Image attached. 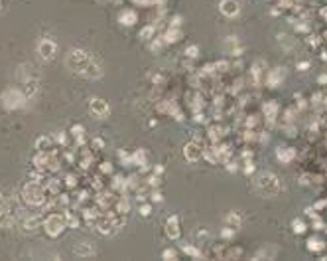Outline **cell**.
Instances as JSON below:
<instances>
[{
	"instance_id": "cell-1",
	"label": "cell",
	"mask_w": 327,
	"mask_h": 261,
	"mask_svg": "<svg viewBox=\"0 0 327 261\" xmlns=\"http://www.w3.org/2000/svg\"><path fill=\"white\" fill-rule=\"evenodd\" d=\"M20 198H22V202H24L26 206H42V204L46 202V198H48V192H46L44 184L28 180V182L22 186Z\"/></svg>"
},
{
	"instance_id": "cell-2",
	"label": "cell",
	"mask_w": 327,
	"mask_h": 261,
	"mask_svg": "<svg viewBox=\"0 0 327 261\" xmlns=\"http://www.w3.org/2000/svg\"><path fill=\"white\" fill-rule=\"evenodd\" d=\"M91 60H93V55L89 52H85V50H71V52L67 53L65 64H67V67H69L71 71H75L79 76H85Z\"/></svg>"
},
{
	"instance_id": "cell-3",
	"label": "cell",
	"mask_w": 327,
	"mask_h": 261,
	"mask_svg": "<svg viewBox=\"0 0 327 261\" xmlns=\"http://www.w3.org/2000/svg\"><path fill=\"white\" fill-rule=\"evenodd\" d=\"M42 228H44V232L46 235H50V237H59L63 234V230L67 228L65 226V218H63V214H57V212H50L44 220H42Z\"/></svg>"
},
{
	"instance_id": "cell-4",
	"label": "cell",
	"mask_w": 327,
	"mask_h": 261,
	"mask_svg": "<svg viewBox=\"0 0 327 261\" xmlns=\"http://www.w3.org/2000/svg\"><path fill=\"white\" fill-rule=\"evenodd\" d=\"M2 105L8 109V111H12V109H20V107H24L26 101H28V97H26V93L22 89H6V91L2 93Z\"/></svg>"
},
{
	"instance_id": "cell-5",
	"label": "cell",
	"mask_w": 327,
	"mask_h": 261,
	"mask_svg": "<svg viewBox=\"0 0 327 261\" xmlns=\"http://www.w3.org/2000/svg\"><path fill=\"white\" fill-rule=\"evenodd\" d=\"M89 111L97 119H103L111 113V107H109V103H107L105 99H101V97H93V99L89 101Z\"/></svg>"
},
{
	"instance_id": "cell-6",
	"label": "cell",
	"mask_w": 327,
	"mask_h": 261,
	"mask_svg": "<svg viewBox=\"0 0 327 261\" xmlns=\"http://www.w3.org/2000/svg\"><path fill=\"white\" fill-rule=\"evenodd\" d=\"M55 52H57V46H55L53 40L44 38L38 44V53L42 60H53V58H55Z\"/></svg>"
},
{
	"instance_id": "cell-7",
	"label": "cell",
	"mask_w": 327,
	"mask_h": 261,
	"mask_svg": "<svg viewBox=\"0 0 327 261\" xmlns=\"http://www.w3.org/2000/svg\"><path fill=\"white\" fill-rule=\"evenodd\" d=\"M163 232H166V237H168V239H177V237L181 235V230H179V218H177L176 214L170 216V218L166 220Z\"/></svg>"
},
{
	"instance_id": "cell-8",
	"label": "cell",
	"mask_w": 327,
	"mask_h": 261,
	"mask_svg": "<svg viewBox=\"0 0 327 261\" xmlns=\"http://www.w3.org/2000/svg\"><path fill=\"white\" fill-rule=\"evenodd\" d=\"M183 157H186L188 162H197L203 157V146L191 141V143H188L183 146Z\"/></svg>"
},
{
	"instance_id": "cell-9",
	"label": "cell",
	"mask_w": 327,
	"mask_h": 261,
	"mask_svg": "<svg viewBox=\"0 0 327 261\" xmlns=\"http://www.w3.org/2000/svg\"><path fill=\"white\" fill-rule=\"evenodd\" d=\"M118 22H120L122 26H134V24L138 22V12L132 10V8H125V10H120V14H118Z\"/></svg>"
},
{
	"instance_id": "cell-10",
	"label": "cell",
	"mask_w": 327,
	"mask_h": 261,
	"mask_svg": "<svg viewBox=\"0 0 327 261\" xmlns=\"http://www.w3.org/2000/svg\"><path fill=\"white\" fill-rule=\"evenodd\" d=\"M239 2L237 0H223L221 2V12L225 14L227 18H233V16H237L239 14Z\"/></svg>"
},
{
	"instance_id": "cell-11",
	"label": "cell",
	"mask_w": 327,
	"mask_h": 261,
	"mask_svg": "<svg viewBox=\"0 0 327 261\" xmlns=\"http://www.w3.org/2000/svg\"><path fill=\"white\" fill-rule=\"evenodd\" d=\"M130 158H132V164L140 166V169H142V172L146 170V166H148V157H146V151H144V148L134 151V153L130 155Z\"/></svg>"
},
{
	"instance_id": "cell-12",
	"label": "cell",
	"mask_w": 327,
	"mask_h": 261,
	"mask_svg": "<svg viewBox=\"0 0 327 261\" xmlns=\"http://www.w3.org/2000/svg\"><path fill=\"white\" fill-rule=\"evenodd\" d=\"M53 146H55V141H53L51 137H46V135L38 137V139H36V144H34L36 151H50Z\"/></svg>"
},
{
	"instance_id": "cell-13",
	"label": "cell",
	"mask_w": 327,
	"mask_h": 261,
	"mask_svg": "<svg viewBox=\"0 0 327 261\" xmlns=\"http://www.w3.org/2000/svg\"><path fill=\"white\" fill-rule=\"evenodd\" d=\"M162 38L166 44H176L177 40L181 38V30L177 26H170L168 28V32L166 34H162Z\"/></svg>"
},
{
	"instance_id": "cell-14",
	"label": "cell",
	"mask_w": 327,
	"mask_h": 261,
	"mask_svg": "<svg viewBox=\"0 0 327 261\" xmlns=\"http://www.w3.org/2000/svg\"><path fill=\"white\" fill-rule=\"evenodd\" d=\"M63 218H65V226H67V228H71V230H77V228H79V222H81V220H79V216H75L71 210H67V208L63 210Z\"/></svg>"
},
{
	"instance_id": "cell-15",
	"label": "cell",
	"mask_w": 327,
	"mask_h": 261,
	"mask_svg": "<svg viewBox=\"0 0 327 261\" xmlns=\"http://www.w3.org/2000/svg\"><path fill=\"white\" fill-rule=\"evenodd\" d=\"M114 212L116 214H128L130 212V202L126 200L125 196H120V198H116V204H114Z\"/></svg>"
},
{
	"instance_id": "cell-16",
	"label": "cell",
	"mask_w": 327,
	"mask_h": 261,
	"mask_svg": "<svg viewBox=\"0 0 327 261\" xmlns=\"http://www.w3.org/2000/svg\"><path fill=\"white\" fill-rule=\"evenodd\" d=\"M154 36H156V26H154V24H148V26L140 28V32H138V38L140 40H144V42H150Z\"/></svg>"
},
{
	"instance_id": "cell-17",
	"label": "cell",
	"mask_w": 327,
	"mask_h": 261,
	"mask_svg": "<svg viewBox=\"0 0 327 261\" xmlns=\"http://www.w3.org/2000/svg\"><path fill=\"white\" fill-rule=\"evenodd\" d=\"M73 251H75L79 257H91V255H95V249L91 248V246H87V244H77L75 248H73Z\"/></svg>"
},
{
	"instance_id": "cell-18",
	"label": "cell",
	"mask_w": 327,
	"mask_h": 261,
	"mask_svg": "<svg viewBox=\"0 0 327 261\" xmlns=\"http://www.w3.org/2000/svg\"><path fill=\"white\" fill-rule=\"evenodd\" d=\"M183 253H188V255H191V257H195V259H199V257H203L201 251H199V249H195L193 246H183Z\"/></svg>"
},
{
	"instance_id": "cell-19",
	"label": "cell",
	"mask_w": 327,
	"mask_h": 261,
	"mask_svg": "<svg viewBox=\"0 0 327 261\" xmlns=\"http://www.w3.org/2000/svg\"><path fill=\"white\" fill-rule=\"evenodd\" d=\"M162 259H166V261L177 259V251H176V249H172V248L163 249V251H162Z\"/></svg>"
},
{
	"instance_id": "cell-20",
	"label": "cell",
	"mask_w": 327,
	"mask_h": 261,
	"mask_svg": "<svg viewBox=\"0 0 327 261\" xmlns=\"http://www.w3.org/2000/svg\"><path fill=\"white\" fill-rule=\"evenodd\" d=\"M138 214L142 216V218H148V216L152 214V204H140Z\"/></svg>"
},
{
	"instance_id": "cell-21",
	"label": "cell",
	"mask_w": 327,
	"mask_h": 261,
	"mask_svg": "<svg viewBox=\"0 0 327 261\" xmlns=\"http://www.w3.org/2000/svg\"><path fill=\"white\" fill-rule=\"evenodd\" d=\"M118 158H120V162H122L125 166H130V164H132V158H130V155H128L126 151H118Z\"/></svg>"
},
{
	"instance_id": "cell-22",
	"label": "cell",
	"mask_w": 327,
	"mask_h": 261,
	"mask_svg": "<svg viewBox=\"0 0 327 261\" xmlns=\"http://www.w3.org/2000/svg\"><path fill=\"white\" fill-rule=\"evenodd\" d=\"M186 55H188V58H197V55H199V46H195V44H193V46H188V48H186Z\"/></svg>"
},
{
	"instance_id": "cell-23",
	"label": "cell",
	"mask_w": 327,
	"mask_h": 261,
	"mask_svg": "<svg viewBox=\"0 0 327 261\" xmlns=\"http://www.w3.org/2000/svg\"><path fill=\"white\" fill-rule=\"evenodd\" d=\"M55 143L62 144V148H67V146H69V141H67V135H65V133H59V135L55 137Z\"/></svg>"
},
{
	"instance_id": "cell-24",
	"label": "cell",
	"mask_w": 327,
	"mask_h": 261,
	"mask_svg": "<svg viewBox=\"0 0 327 261\" xmlns=\"http://www.w3.org/2000/svg\"><path fill=\"white\" fill-rule=\"evenodd\" d=\"M69 133H71L73 137H83V135H85V127H83V125H73Z\"/></svg>"
},
{
	"instance_id": "cell-25",
	"label": "cell",
	"mask_w": 327,
	"mask_h": 261,
	"mask_svg": "<svg viewBox=\"0 0 327 261\" xmlns=\"http://www.w3.org/2000/svg\"><path fill=\"white\" fill-rule=\"evenodd\" d=\"M91 146H93L95 151H103V148H105V141L99 139V137H95V139L91 141Z\"/></svg>"
},
{
	"instance_id": "cell-26",
	"label": "cell",
	"mask_w": 327,
	"mask_h": 261,
	"mask_svg": "<svg viewBox=\"0 0 327 261\" xmlns=\"http://www.w3.org/2000/svg\"><path fill=\"white\" fill-rule=\"evenodd\" d=\"M99 172H101V174H111V172H113V164L105 160V162H101V166H99Z\"/></svg>"
},
{
	"instance_id": "cell-27",
	"label": "cell",
	"mask_w": 327,
	"mask_h": 261,
	"mask_svg": "<svg viewBox=\"0 0 327 261\" xmlns=\"http://www.w3.org/2000/svg\"><path fill=\"white\" fill-rule=\"evenodd\" d=\"M65 186H67V188H75L77 186L75 174H67V176H65Z\"/></svg>"
},
{
	"instance_id": "cell-28",
	"label": "cell",
	"mask_w": 327,
	"mask_h": 261,
	"mask_svg": "<svg viewBox=\"0 0 327 261\" xmlns=\"http://www.w3.org/2000/svg\"><path fill=\"white\" fill-rule=\"evenodd\" d=\"M150 198H152V202H162L163 194L160 192V190H154V188H152V190H150Z\"/></svg>"
},
{
	"instance_id": "cell-29",
	"label": "cell",
	"mask_w": 327,
	"mask_h": 261,
	"mask_svg": "<svg viewBox=\"0 0 327 261\" xmlns=\"http://www.w3.org/2000/svg\"><path fill=\"white\" fill-rule=\"evenodd\" d=\"M152 172H154L156 176H162V174H163V166H162V164H158V166H154V169H152Z\"/></svg>"
},
{
	"instance_id": "cell-30",
	"label": "cell",
	"mask_w": 327,
	"mask_h": 261,
	"mask_svg": "<svg viewBox=\"0 0 327 261\" xmlns=\"http://www.w3.org/2000/svg\"><path fill=\"white\" fill-rule=\"evenodd\" d=\"M296 232H298V234L303 232V223L302 222H296Z\"/></svg>"
},
{
	"instance_id": "cell-31",
	"label": "cell",
	"mask_w": 327,
	"mask_h": 261,
	"mask_svg": "<svg viewBox=\"0 0 327 261\" xmlns=\"http://www.w3.org/2000/svg\"><path fill=\"white\" fill-rule=\"evenodd\" d=\"M254 170V166H252L251 162H249V166H244V172H252Z\"/></svg>"
},
{
	"instance_id": "cell-32",
	"label": "cell",
	"mask_w": 327,
	"mask_h": 261,
	"mask_svg": "<svg viewBox=\"0 0 327 261\" xmlns=\"http://www.w3.org/2000/svg\"><path fill=\"white\" fill-rule=\"evenodd\" d=\"M0 10H2V4H0Z\"/></svg>"
}]
</instances>
